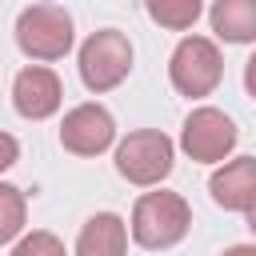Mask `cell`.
<instances>
[{"mask_svg":"<svg viewBox=\"0 0 256 256\" xmlns=\"http://www.w3.org/2000/svg\"><path fill=\"white\" fill-rule=\"evenodd\" d=\"M64 100V84L52 68L44 64H32V68H20L16 80H12V108L24 116V120H48Z\"/></svg>","mask_w":256,"mask_h":256,"instance_id":"cell-8","label":"cell"},{"mask_svg":"<svg viewBox=\"0 0 256 256\" xmlns=\"http://www.w3.org/2000/svg\"><path fill=\"white\" fill-rule=\"evenodd\" d=\"M244 216H248V228H252V236H256V200H252V208H248Z\"/></svg>","mask_w":256,"mask_h":256,"instance_id":"cell-18","label":"cell"},{"mask_svg":"<svg viewBox=\"0 0 256 256\" xmlns=\"http://www.w3.org/2000/svg\"><path fill=\"white\" fill-rule=\"evenodd\" d=\"M16 44L32 60H60L72 52V16L60 4H28L16 16Z\"/></svg>","mask_w":256,"mask_h":256,"instance_id":"cell-3","label":"cell"},{"mask_svg":"<svg viewBox=\"0 0 256 256\" xmlns=\"http://www.w3.org/2000/svg\"><path fill=\"white\" fill-rule=\"evenodd\" d=\"M224 256H256V244H232Z\"/></svg>","mask_w":256,"mask_h":256,"instance_id":"cell-17","label":"cell"},{"mask_svg":"<svg viewBox=\"0 0 256 256\" xmlns=\"http://www.w3.org/2000/svg\"><path fill=\"white\" fill-rule=\"evenodd\" d=\"M80 80L88 92H112L132 72V40L116 28H100L80 44Z\"/></svg>","mask_w":256,"mask_h":256,"instance_id":"cell-2","label":"cell"},{"mask_svg":"<svg viewBox=\"0 0 256 256\" xmlns=\"http://www.w3.org/2000/svg\"><path fill=\"white\" fill-rule=\"evenodd\" d=\"M16 160H20V144H16V136L0 132V172H4V168H12Z\"/></svg>","mask_w":256,"mask_h":256,"instance_id":"cell-15","label":"cell"},{"mask_svg":"<svg viewBox=\"0 0 256 256\" xmlns=\"http://www.w3.org/2000/svg\"><path fill=\"white\" fill-rule=\"evenodd\" d=\"M224 76V56L208 36H184L168 60V80L180 96H212Z\"/></svg>","mask_w":256,"mask_h":256,"instance_id":"cell-4","label":"cell"},{"mask_svg":"<svg viewBox=\"0 0 256 256\" xmlns=\"http://www.w3.org/2000/svg\"><path fill=\"white\" fill-rule=\"evenodd\" d=\"M76 256H128V224L116 212H96L76 236Z\"/></svg>","mask_w":256,"mask_h":256,"instance_id":"cell-10","label":"cell"},{"mask_svg":"<svg viewBox=\"0 0 256 256\" xmlns=\"http://www.w3.org/2000/svg\"><path fill=\"white\" fill-rule=\"evenodd\" d=\"M28 220V200L16 184H0V244L16 240Z\"/></svg>","mask_w":256,"mask_h":256,"instance_id":"cell-12","label":"cell"},{"mask_svg":"<svg viewBox=\"0 0 256 256\" xmlns=\"http://www.w3.org/2000/svg\"><path fill=\"white\" fill-rule=\"evenodd\" d=\"M180 148L196 164H220L236 148V124H232V116H224L220 108H208V104L196 108V112H188V120L180 128Z\"/></svg>","mask_w":256,"mask_h":256,"instance_id":"cell-6","label":"cell"},{"mask_svg":"<svg viewBox=\"0 0 256 256\" xmlns=\"http://www.w3.org/2000/svg\"><path fill=\"white\" fill-rule=\"evenodd\" d=\"M208 192L224 212H248L256 200V156H236L224 168H216Z\"/></svg>","mask_w":256,"mask_h":256,"instance_id":"cell-9","label":"cell"},{"mask_svg":"<svg viewBox=\"0 0 256 256\" xmlns=\"http://www.w3.org/2000/svg\"><path fill=\"white\" fill-rule=\"evenodd\" d=\"M172 160H176V144H172L164 132H156V128L128 132V136L116 144V172H120L128 184H140V188L160 184V180L172 172Z\"/></svg>","mask_w":256,"mask_h":256,"instance_id":"cell-5","label":"cell"},{"mask_svg":"<svg viewBox=\"0 0 256 256\" xmlns=\"http://www.w3.org/2000/svg\"><path fill=\"white\" fill-rule=\"evenodd\" d=\"M116 140V120L104 104H76L60 120V144L72 156H100Z\"/></svg>","mask_w":256,"mask_h":256,"instance_id":"cell-7","label":"cell"},{"mask_svg":"<svg viewBox=\"0 0 256 256\" xmlns=\"http://www.w3.org/2000/svg\"><path fill=\"white\" fill-rule=\"evenodd\" d=\"M12 256H68V252H64L60 236H52V232H28V236H20V244L12 248Z\"/></svg>","mask_w":256,"mask_h":256,"instance_id":"cell-14","label":"cell"},{"mask_svg":"<svg viewBox=\"0 0 256 256\" xmlns=\"http://www.w3.org/2000/svg\"><path fill=\"white\" fill-rule=\"evenodd\" d=\"M244 88H248V96H256V52H252L248 64H244Z\"/></svg>","mask_w":256,"mask_h":256,"instance_id":"cell-16","label":"cell"},{"mask_svg":"<svg viewBox=\"0 0 256 256\" xmlns=\"http://www.w3.org/2000/svg\"><path fill=\"white\" fill-rule=\"evenodd\" d=\"M148 16L172 32H184L200 16V0H148Z\"/></svg>","mask_w":256,"mask_h":256,"instance_id":"cell-13","label":"cell"},{"mask_svg":"<svg viewBox=\"0 0 256 256\" xmlns=\"http://www.w3.org/2000/svg\"><path fill=\"white\" fill-rule=\"evenodd\" d=\"M192 228V208L180 192H144L136 204H132V220H128V232L140 248L148 252H164L172 244H180Z\"/></svg>","mask_w":256,"mask_h":256,"instance_id":"cell-1","label":"cell"},{"mask_svg":"<svg viewBox=\"0 0 256 256\" xmlns=\"http://www.w3.org/2000/svg\"><path fill=\"white\" fill-rule=\"evenodd\" d=\"M212 32L228 44H248L256 40V0H216L208 8Z\"/></svg>","mask_w":256,"mask_h":256,"instance_id":"cell-11","label":"cell"}]
</instances>
